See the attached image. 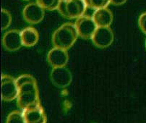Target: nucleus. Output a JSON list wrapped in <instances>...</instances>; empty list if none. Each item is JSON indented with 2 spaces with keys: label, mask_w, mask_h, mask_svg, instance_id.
Instances as JSON below:
<instances>
[{
  "label": "nucleus",
  "mask_w": 146,
  "mask_h": 123,
  "mask_svg": "<svg viewBox=\"0 0 146 123\" xmlns=\"http://www.w3.org/2000/svg\"><path fill=\"white\" fill-rule=\"evenodd\" d=\"M16 83L18 88L17 103L20 109L24 110L32 105L40 103L37 83L32 75H20L16 79Z\"/></svg>",
  "instance_id": "nucleus-1"
},
{
  "label": "nucleus",
  "mask_w": 146,
  "mask_h": 123,
  "mask_svg": "<svg viewBox=\"0 0 146 123\" xmlns=\"http://www.w3.org/2000/svg\"><path fill=\"white\" fill-rule=\"evenodd\" d=\"M78 31L75 24L66 23L56 29L52 36V43L54 47L68 50L78 39Z\"/></svg>",
  "instance_id": "nucleus-2"
},
{
  "label": "nucleus",
  "mask_w": 146,
  "mask_h": 123,
  "mask_svg": "<svg viewBox=\"0 0 146 123\" xmlns=\"http://www.w3.org/2000/svg\"><path fill=\"white\" fill-rule=\"evenodd\" d=\"M84 0H62L57 10L61 15L67 19H78L86 11Z\"/></svg>",
  "instance_id": "nucleus-3"
},
{
  "label": "nucleus",
  "mask_w": 146,
  "mask_h": 123,
  "mask_svg": "<svg viewBox=\"0 0 146 123\" xmlns=\"http://www.w3.org/2000/svg\"><path fill=\"white\" fill-rule=\"evenodd\" d=\"M18 88L16 80L7 75H2L1 78V96L5 101H12L17 98Z\"/></svg>",
  "instance_id": "nucleus-4"
},
{
  "label": "nucleus",
  "mask_w": 146,
  "mask_h": 123,
  "mask_svg": "<svg viewBox=\"0 0 146 123\" xmlns=\"http://www.w3.org/2000/svg\"><path fill=\"white\" fill-rule=\"evenodd\" d=\"M80 37L84 39H91L98 26L93 17L83 15L76 20L75 23Z\"/></svg>",
  "instance_id": "nucleus-5"
},
{
  "label": "nucleus",
  "mask_w": 146,
  "mask_h": 123,
  "mask_svg": "<svg viewBox=\"0 0 146 123\" xmlns=\"http://www.w3.org/2000/svg\"><path fill=\"white\" fill-rule=\"evenodd\" d=\"M50 80L55 86L63 88L71 84L72 75L70 70L66 67H55L51 70Z\"/></svg>",
  "instance_id": "nucleus-6"
},
{
  "label": "nucleus",
  "mask_w": 146,
  "mask_h": 123,
  "mask_svg": "<svg viewBox=\"0 0 146 123\" xmlns=\"http://www.w3.org/2000/svg\"><path fill=\"white\" fill-rule=\"evenodd\" d=\"M114 39L112 30L109 27H98L91 40L96 47L104 49L109 47Z\"/></svg>",
  "instance_id": "nucleus-7"
},
{
  "label": "nucleus",
  "mask_w": 146,
  "mask_h": 123,
  "mask_svg": "<svg viewBox=\"0 0 146 123\" xmlns=\"http://www.w3.org/2000/svg\"><path fill=\"white\" fill-rule=\"evenodd\" d=\"M45 9L37 2L29 3L25 7L23 15L27 23L30 24H37L41 22L45 16Z\"/></svg>",
  "instance_id": "nucleus-8"
},
{
  "label": "nucleus",
  "mask_w": 146,
  "mask_h": 123,
  "mask_svg": "<svg viewBox=\"0 0 146 123\" xmlns=\"http://www.w3.org/2000/svg\"><path fill=\"white\" fill-rule=\"evenodd\" d=\"M23 114L26 123H46V115L40 103L23 110Z\"/></svg>",
  "instance_id": "nucleus-9"
},
{
  "label": "nucleus",
  "mask_w": 146,
  "mask_h": 123,
  "mask_svg": "<svg viewBox=\"0 0 146 123\" xmlns=\"http://www.w3.org/2000/svg\"><path fill=\"white\" fill-rule=\"evenodd\" d=\"M2 45L9 52H15L23 45L21 31L13 29L6 32L2 38Z\"/></svg>",
  "instance_id": "nucleus-10"
},
{
  "label": "nucleus",
  "mask_w": 146,
  "mask_h": 123,
  "mask_svg": "<svg viewBox=\"0 0 146 123\" xmlns=\"http://www.w3.org/2000/svg\"><path fill=\"white\" fill-rule=\"evenodd\" d=\"M69 60V55L67 50L54 47L48 52L47 55V61L48 64L55 67H65Z\"/></svg>",
  "instance_id": "nucleus-11"
},
{
  "label": "nucleus",
  "mask_w": 146,
  "mask_h": 123,
  "mask_svg": "<svg viewBox=\"0 0 146 123\" xmlns=\"http://www.w3.org/2000/svg\"><path fill=\"white\" fill-rule=\"evenodd\" d=\"M92 17L98 27H109L113 20L111 11L107 7L96 10Z\"/></svg>",
  "instance_id": "nucleus-12"
},
{
  "label": "nucleus",
  "mask_w": 146,
  "mask_h": 123,
  "mask_svg": "<svg viewBox=\"0 0 146 123\" xmlns=\"http://www.w3.org/2000/svg\"><path fill=\"white\" fill-rule=\"evenodd\" d=\"M21 38H22L23 45L24 47H33L38 41V32L33 27H27L21 31Z\"/></svg>",
  "instance_id": "nucleus-13"
},
{
  "label": "nucleus",
  "mask_w": 146,
  "mask_h": 123,
  "mask_svg": "<svg viewBox=\"0 0 146 123\" xmlns=\"http://www.w3.org/2000/svg\"><path fill=\"white\" fill-rule=\"evenodd\" d=\"M84 2L87 7L95 10L106 8L111 3L110 0H84Z\"/></svg>",
  "instance_id": "nucleus-14"
},
{
  "label": "nucleus",
  "mask_w": 146,
  "mask_h": 123,
  "mask_svg": "<svg viewBox=\"0 0 146 123\" xmlns=\"http://www.w3.org/2000/svg\"><path fill=\"white\" fill-rule=\"evenodd\" d=\"M37 3L46 10L57 9L62 0H36Z\"/></svg>",
  "instance_id": "nucleus-15"
},
{
  "label": "nucleus",
  "mask_w": 146,
  "mask_h": 123,
  "mask_svg": "<svg viewBox=\"0 0 146 123\" xmlns=\"http://www.w3.org/2000/svg\"><path fill=\"white\" fill-rule=\"evenodd\" d=\"M6 123H26L23 112L14 111L8 115Z\"/></svg>",
  "instance_id": "nucleus-16"
},
{
  "label": "nucleus",
  "mask_w": 146,
  "mask_h": 123,
  "mask_svg": "<svg viewBox=\"0 0 146 123\" xmlns=\"http://www.w3.org/2000/svg\"><path fill=\"white\" fill-rule=\"evenodd\" d=\"M1 15H2V30L4 31L9 28L11 24L12 16L11 14L5 9H2Z\"/></svg>",
  "instance_id": "nucleus-17"
},
{
  "label": "nucleus",
  "mask_w": 146,
  "mask_h": 123,
  "mask_svg": "<svg viewBox=\"0 0 146 123\" xmlns=\"http://www.w3.org/2000/svg\"><path fill=\"white\" fill-rule=\"evenodd\" d=\"M138 24L142 31L146 34V12L143 13L140 16L138 19Z\"/></svg>",
  "instance_id": "nucleus-18"
},
{
  "label": "nucleus",
  "mask_w": 146,
  "mask_h": 123,
  "mask_svg": "<svg viewBox=\"0 0 146 123\" xmlns=\"http://www.w3.org/2000/svg\"><path fill=\"white\" fill-rule=\"evenodd\" d=\"M127 2V0H110V2L116 6H119Z\"/></svg>",
  "instance_id": "nucleus-19"
},
{
  "label": "nucleus",
  "mask_w": 146,
  "mask_h": 123,
  "mask_svg": "<svg viewBox=\"0 0 146 123\" xmlns=\"http://www.w3.org/2000/svg\"><path fill=\"white\" fill-rule=\"evenodd\" d=\"M145 47H146V41H145Z\"/></svg>",
  "instance_id": "nucleus-20"
}]
</instances>
